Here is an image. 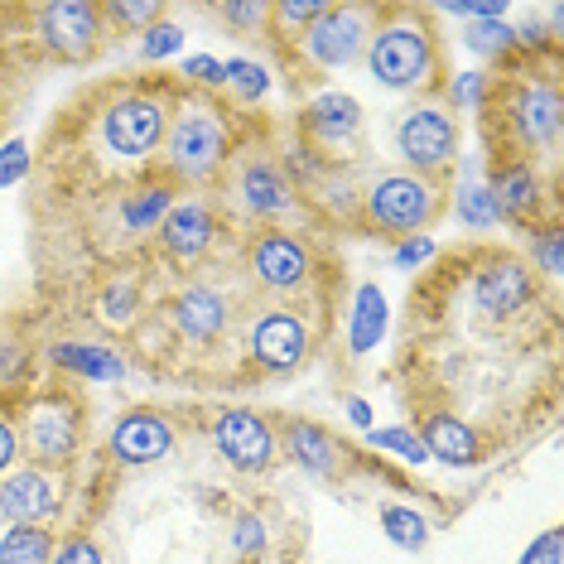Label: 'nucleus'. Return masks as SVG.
<instances>
[{"mask_svg":"<svg viewBox=\"0 0 564 564\" xmlns=\"http://www.w3.org/2000/svg\"><path fill=\"white\" fill-rule=\"evenodd\" d=\"M164 155L184 178H208L227 155V121L213 101L188 97L164 126Z\"/></svg>","mask_w":564,"mask_h":564,"instance_id":"1","label":"nucleus"},{"mask_svg":"<svg viewBox=\"0 0 564 564\" xmlns=\"http://www.w3.org/2000/svg\"><path fill=\"white\" fill-rule=\"evenodd\" d=\"M367 68L371 78L391 93H410V87L434 78V44L425 24H387V30L371 34L367 48Z\"/></svg>","mask_w":564,"mask_h":564,"instance_id":"2","label":"nucleus"},{"mask_svg":"<svg viewBox=\"0 0 564 564\" xmlns=\"http://www.w3.org/2000/svg\"><path fill=\"white\" fill-rule=\"evenodd\" d=\"M367 213H371V223L387 227V232L415 237L420 227L440 213V188H434L425 174H387L371 184Z\"/></svg>","mask_w":564,"mask_h":564,"instance_id":"3","label":"nucleus"},{"mask_svg":"<svg viewBox=\"0 0 564 564\" xmlns=\"http://www.w3.org/2000/svg\"><path fill=\"white\" fill-rule=\"evenodd\" d=\"M164 126H170V111L160 97H121L101 117V140L121 160H150L164 145Z\"/></svg>","mask_w":564,"mask_h":564,"instance_id":"4","label":"nucleus"},{"mask_svg":"<svg viewBox=\"0 0 564 564\" xmlns=\"http://www.w3.org/2000/svg\"><path fill=\"white\" fill-rule=\"evenodd\" d=\"M395 150L410 164V174H430L458 155V121L444 107H410L395 126Z\"/></svg>","mask_w":564,"mask_h":564,"instance_id":"5","label":"nucleus"},{"mask_svg":"<svg viewBox=\"0 0 564 564\" xmlns=\"http://www.w3.org/2000/svg\"><path fill=\"white\" fill-rule=\"evenodd\" d=\"M213 444H217V454L241 473H265L275 458V434L261 415H251V410H223V415L213 420Z\"/></svg>","mask_w":564,"mask_h":564,"instance_id":"6","label":"nucleus"},{"mask_svg":"<svg viewBox=\"0 0 564 564\" xmlns=\"http://www.w3.org/2000/svg\"><path fill=\"white\" fill-rule=\"evenodd\" d=\"M531 300H535V280L521 261H511V256H497V261L478 265V275H473V304H478L487 318H497V324L517 318Z\"/></svg>","mask_w":564,"mask_h":564,"instance_id":"7","label":"nucleus"},{"mask_svg":"<svg viewBox=\"0 0 564 564\" xmlns=\"http://www.w3.org/2000/svg\"><path fill=\"white\" fill-rule=\"evenodd\" d=\"M367 44V15L348 6H328L310 30H304V54H310L318 68H348V63L362 54Z\"/></svg>","mask_w":564,"mask_h":564,"instance_id":"8","label":"nucleus"},{"mask_svg":"<svg viewBox=\"0 0 564 564\" xmlns=\"http://www.w3.org/2000/svg\"><path fill=\"white\" fill-rule=\"evenodd\" d=\"M40 34L54 54L83 58L101 34V10L87 6V0H54V6L40 10Z\"/></svg>","mask_w":564,"mask_h":564,"instance_id":"9","label":"nucleus"},{"mask_svg":"<svg viewBox=\"0 0 564 564\" xmlns=\"http://www.w3.org/2000/svg\"><path fill=\"white\" fill-rule=\"evenodd\" d=\"M247 348L261 367L290 371L310 357V328H304L294 314H261L247 333Z\"/></svg>","mask_w":564,"mask_h":564,"instance_id":"10","label":"nucleus"},{"mask_svg":"<svg viewBox=\"0 0 564 564\" xmlns=\"http://www.w3.org/2000/svg\"><path fill=\"white\" fill-rule=\"evenodd\" d=\"M58 511V487L44 468H15L0 482V517L15 525H44Z\"/></svg>","mask_w":564,"mask_h":564,"instance_id":"11","label":"nucleus"},{"mask_svg":"<svg viewBox=\"0 0 564 564\" xmlns=\"http://www.w3.org/2000/svg\"><path fill=\"white\" fill-rule=\"evenodd\" d=\"M170 448H174V430L155 410H131V415H121L117 430H111V454H117L121 464H160Z\"/></svg>","mask_w":564,"mask_h":564,"instance_id":"12","label":"nucleus"},{"mask_svg":"<svg viewBox=\"0 0 564 564\" xmlns=\"http://www.w3.org/2000/svg\"><path fill=\"white\" fill-rule=\"evenodd\" d=\"M24 444L40 464H68L73 448H78V410L63 405V401H48L30 415L24 425Z\"/></svg>","mask_w":564,"mask_h":564,"instance_id":"13","label":"nucleus"},{"mask_svg":"<svg viewBox=\"0 0 564 564\" xmlns=\"http://www.w3.org/2000/svg\"><path fill=\"white\" fill-rule=\"evenodd\" d=\"M511 126H517V140L531 150L550 145L560 135V93L550 83H525L511 97Z\"/></svg>","mask_w":564,"mask_h":564,"instance_id":"14","label":"nucleus"},{"mask_svg":"<svg viewBox=\"0 0 564 564\" xmlns=\"http://www.w3.org/2000/svg\"><path fill=\"white\" fill-rule=\"evenodd\" d=\"M251 275L271 290H294L310 280V251H304L294 237L271 232L251 247Z\"/></svg>","mask_w":564,"mask_h":564,"instance_id":"15","label":"nucleus"},{"mask_svg":"<svg viewBox=\"0 0 564 564\" xmlns=\"http://www.w3.org/2000/svg\"><path fill=\"white\" fill-rule=\"evenodd\" d=\"M213 213L203 203H174L160 223V247L170 261H198L213 247Z\"/></svg>","mask_w":564,"mask_h":564,"instance_id":"16","label":"nucleus"},{"mask_svg":"<svg viewBox=\"0 0 564 564\" xmlns=\"http://www.w3.org/2000/svg\"><path fill=\"white\" fill-rule=\"evenodd\" d=\"M227 318H232V300L213 285H188L174 300V328L194 343H213L227 328Z\"/></svg>","mask_w":564,"mask_h":564,"instance_id":"17","label":"nucleus"},{"mask_svg":"<svg viewBox=\"0 0 564 564\" xmlns=\"http://www.w3.org/2000/svg\"><path fill=\"white\" fill-rule=\"evenodd\" d=\"M420 444H425L430 458H440V464H448V468H473L482 458L478 430L458 415H430L425 430H420Z\"/></svg>","mask_w":564,"mask_h":564,"instance_id":"18","label":"nucleus"},{"mask_svg":"<svg viewBox=\"0 0 564 564\" xmlns=\"http://www.w3.org/2000/svg\"><path fill=\"white\" fill-rule=\"evenodd\" d=\"M285 444H290L294 464H300L304 473H314V478H328V473L338 468V458H343V448L333 444V434L310 425V420H294V425L285 430Z\"/></svg>","mask_w":564,"mask_h":564,"instance_id":"19","label":"nucleus"},{"mask_svg":"<svg viewBox=\"0 0 564 564\" xmlns=\"http://www.w3.org/2000/svg\"><path fill=\"white\" fill-rule=\"evenodd\" d=\"M304 126H310L324 145H338V140H348L357 126H362V107H357L348 93H324V97H314L310 111H304Z\"/></svg>","mask_w":564,"mask_h":564,"instance_id":"20","label":"nucleus"},{"mask_svg":"<svg viewBox=\"0 0 564 564\" xmlns=\"http://www.w3.org/2000/svg\"><path fill=\"white\" fill-rule=\"evenodd\" d=\"M241 198H247V208L256 217H275V213L290 208V184H285V174H280L275 164L251 160L247 170H241Z\"/></svg>","mask_w":564,"mask_h":564,"instance_id":"21","label":"nucleus"},{"mask_svg":"<svg viewBox=\"0 0 564 564\" xmlns=\"http://www.w3.org/2000/svg\"><path fill=\"white\" fill-rule=\"evenodd\" d=\"M487 188H492V198H497V208H502V217H525L535 203H541V178H535L531 164H502Z\"/></svg>","mask_w":564,"mask_h":564,"instance_id":"22","label":"nucleus"},{"mask_svg":"<svg viewBox=\"0 0 564 564\" xmlns=\"http://www.w3.org/2000/svg\"><path fill=\"white\" fill-rule=\"evenodd\" d=\"M387 338V294L377 285H362L352 300V324H348V348L362 357Z\"/></svg>","mask_w":564,"mask_h":564,"instance_id":"23","label":"nucleus"},{"mask_svg":"<svg viewBox=\"0 0 564 564\" xmlns=\"http://www.w3.org/2000/svg\"><path fill=\"white\" fill-rule=\"evenodd\" d=\"M54 362L78 371L87 381H126V362L111 348H101V343H58Z\"/></svg>","mask_w":564,"mask_h":564,"instance_id":"24","label":"nucleus"},{"mask_svg":"<svg viewBox=\"0 0 564 564\" xmlns=\"http://www.w3.org/2000/svg\"><path fill=\"white\" fill-rule=\"evenodd\" d=\"M54 560V541L44 525H10L0 535V564H48Z\"/></svg>","mask_w":564,"mask_h":564,"instance_id":"25","label":"nucleus"},{"mask_svg":"<svg viewBox=\"0 0 564 564\" xmlns=\"http://www.w3.org/2000/svg\"><path fill=\"white\" fill-rule=\"evenodd\" d=\"M170 208H174L170 188L150 184V188H135V194L121 203V223L131 227V232H150V227L164 223V213H170Z\"/></svg>","mask_w":564,"mask_h":564,"instance_id":"26","label":"nucleus"},{"mask_svg":"<svg viewBox=\"0 0 564 564\" xmlns=\"http://www.w3.org/2000/svg\"><path fill=\"white\" fill-rule=\"evenodd\" d=\"M381 531L401 550H425V541H430V521L420 517L415 507H381Z\"/></svg>","mask_w":564,"mask_h":564,"instance_id":"27","label":"nucleus"},{"mask_svg":"<svg viewBox=\"0 0 564 564\" xmlns=\"http://www.w3.org/2000/svg\"><path fill=\"white\" fill-rule=\"evenodd\" d=\"M454 208H458V223L464 227H492L497 217H502V208H497V198L487 184H464L454 198Z\"/></svg>","mask_w":564,"mask_h":564,"instance_id":"28","label":"nucleus"},{"mask_svg":"<svg viewBox=\"0 0 564 564\" xmlns=\"http://www.w3.org/2000/svg\"><path fill=\"white\" fill-rule=\"evenodd\" d=\"M371 448H387V454L405 458V464H430V454H425V444H420V434L405 430V425L371 430Z\"/></svg>","mask_w":564,"mask_h":564,"instance_id":"29","label":"nucleus"},{"mask_svg":"<svg viewBox=\"0 0 564 564\" xmlns=\"http://www.w3.org/2000/svg\"><path fill=\"white\" fill-rule=\"evenodd\" d=\"M135 310H140V290L131 285V280L107 285V290H101V300H97V314L107 318V324H131Z\"/></svg>","mask_w":564,"mask_h":564,"instance_id":"30","label":"nucleus"},{"mask_svg":"<svg viewBox=\"0 0 564 564\" xmlns=\"http://www.w3.org/2000/svg\"><path fill=\"white\" fill-rule=\"evenodd\" d=\"M223 83H232L241 97L256 101V97H265V87H271V73H265L261 63H251V58H227L223 63Z\"/></svg>","mask_w":564,"mask_h":564,"instance_id":"31","label":"nucleus"},{"mask_svg":"<svg viewBox=\"0 0 564 564\" xmlns=\"http://www.w3.org/2000/svg\"><path fill=\"white\" fill-rule=\"evenodd\" d=\"M464 44L473 48V54H507L511 44H517V34L507 30V20H473V30L464 34Z\"/></svg>","mask_w":564,"mask_h":564,"instance_id":"32","label":"nucleus"},{"mask_svg":"<svg viewBox=\"0 0 564 564\" xmlns=\"http://www.w3.org/2000/svg\"><path fill=\"white\" fill-rule=\"evenodd\" d=\"M107 20L126 24V30H150V24H160V0H111Z\"/></svg>","mask_w":564,"mask_h":564,"instance_id":"33","label":"nucleus"},{"mask_svg":"<svg viewBox=\"0 0 564 564\" xmlns=\"http://www.w3.org/2000/svg\"><path fill=\"white\" fill-rule=\"evenodd\" d=\"M184 48V30L178 24H150L145 30V44H140V54H145L150 63H160V58H170V54H178Z\"/></svg>","mask_w":564,"mask_h":564,"instance_id":"34","label":"nucleus"},{"mask_svg":"<svg viewBox=\"0 0 564 564\" xmlns=\"http://www.w3.org/2000/svg\"><path fill=\"white\" fill-rule=\"evenodd\" d=\"M24 174H30V145H24V140H6V145H0V188L20 184Z\"/></svg>","mask_w":564,"mask_h":564,"instance_id":"35","label":"nucleus"},{"mask_svg":"<svg viewBox=\"0 0 564 564\" xmlns=\"http://www.w3.org/2000/svg\"><path fill=\"white\" fill-rule=\"evenodd\" d=\"M232 545L241 550V555H256V550L265 545V521H261V517H237V525H232Z\"/></svg>","mask_w":564,"mask_h":564,"instance_id":"36","label":"nucleus"},{"mask_svg":"<svg viewBox=\"0 0 564 564\" xmlns=\"http://www.w3.org/2000/svg\"><path fill=\"white\" fill-rule=\"evenodd\" d=\"M265 15H271V6H261V0H256V6H223V20L227 24H237V30H261L265 24Z\"/></svg>","mask_w":564,"mask_h":564,"instance_id":"37","label":"nucleus"},{"mask_svg":"<svg viewBox=\"0 0 564 564\" xmlns=\"http://www.w3.org/2000/svg\"><path fill=\"white\" fill-rule=\"evenodd\" d=\"M430 256H434L430 237H405L401 247H395V265H401V271H415V265H425Z\"/></svg>","mask_w":564,"mask_h":564,"instance_id":"38","label":"nucleus"},{"mask_svg":"<svg viewBox=\"0 0 564 564\" xmlns=\"http://www.w3.org/2000/svg\"><path fill=\"white\" fill-rule=\"evenodd\" d=\"M324 10H328V6H318V0H280L275 15L290 20V24H314L318 15H324Z\"/></svg>","mask_w":564,"mask_h":564,"instance_id":"39","label":"nucleus"},{"mask_svg":"<svg viewBox=\"0 0 564 564\" xmlns=\"http://www.w3.org/2000/svg\"><path fill=\"white\" fill-rule=\"evenodd\" d=\"M54 564H101V550L97 541H87V535H78V541H68L54 555Z\"/></svg>","mask_w":564,"mask_h":564,"instance_id":"40","label":"nucleus"},{"mask_svg":"<svg viewBox=\"0 0 564 564\" xmlns=\"http://www.w3.org/2000/svg\"><path fill=\"white\" fill-rule=\"evenodd\" d=\"M487 97V78L482 73H464V78L454 83V107H478Z\"/></svg>","mask_w":564,"mask_h":564,"instance_id":"41","label":"nucleus"},{"mask_svg":"<svg viewBox=\"0 0 564 564\" xmlns=\"http://www.w3.org/2000/svg\"><path fill=\"white\" fill-rule=\"evenodd\" d=\"M521 564H560V531L535 535V545L521 555Z\"/></svg>","mask_w":564,"mask_h":564,"instance_id":"42","label":"nucleus"},{"mask_svg":"<svg viewBox=\"0 0 564 564\" xmlns=\"http://www.w3.org/2000/svg\"><path fill=\"white\" fill-rule=\"evenodd\" d=\"M184 73L194 83H223V63L208 58V54H194V58H184Z\"/></svg>","mask_w":564,"mask_h":564,"instance_id":"43","label":"nucleus"},{"mask_svg":"<svg viewBox=\"0 0 564 564\" xmlns=\"http://www.w3.org/2000/svg\"><path fill=\"white\" fill-rule=\"evenodd\" d=\"M535 256H541V271L545 275H560V227H550V232L535 241Z\"/></svg>","mask_w":564,"mask_h":564,"instance_id":"44","label":"nucleus"},{"mask_svg":"<svg viewBox=\"0 0 564 564\" xmlns=\"http://www.w3.org/2000/svg\"><path fill=\"white\" fill-rule=\"evenodd\" d=\"M15 458H20V434H15V425H10L6 415H0V473H10Z\"/></svg>","mask_w":564,"mask_h":564,"instance_id":"45","label":"nucleus"},{"mask_svg":"<svg viewBox=\"0 0 564 564\" xmlns=\"http://www.w3.org/2000/svg\"><path fill=\"white\" fill-rule=\"evenodd\" d=\"M348 420H352L357 430H371V405H367V401H357V395H352V401H348Z\"/></svg>","mask_w":564,"mask_h":564,"instance_id":"46","label":"nucleus"}]
</instances>
